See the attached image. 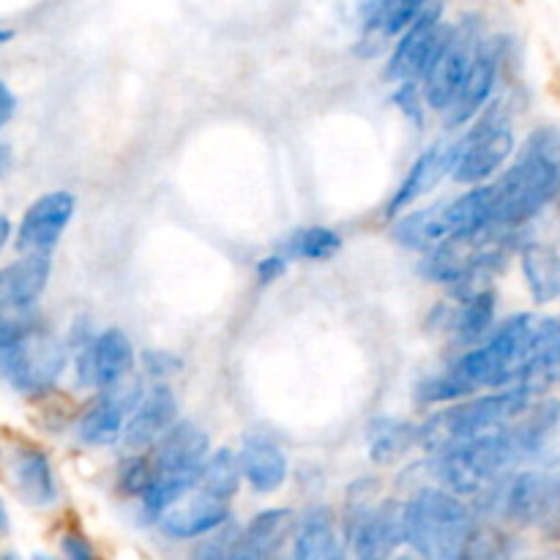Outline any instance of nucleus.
<instances>
[{
    "label": "nucleus",
    "instance_id": "nucleus-21",
    "mask_svg": "<svg viewBox=\"0 0 560 560\" xmlns=\"http://www.w3.org/2000/svg\"><path fill=\"white\" fill-rule=\"evenodd\" d=\"M345 530L331 506L304 509L295 520L293 534V556L299 560H334L345 552Z\"/></svg>",
    "mask_w": 560,
    "mask_h": 560
},
{
    "label": "nucleus",
    "instance_id": "nucleus-15",
    "mask_svg": "<svg viewBox=\"0 0 560 560\" xmlns=\"http://www.w3.org/2000/svg\"><path fill=\"white\" fill-rule=\"evenodd\" d=\"M512 386L528 388L539 397L547 388L560 386V315L536 320L534 337L514 372Z\"/></svg>",
    "mask_w": 560,
    "mask_h": 560
},
{
    "label": "nucleus",
    "instance_id": "nucleus-28",
    "mask_svg": "<svg viewBox=\"0 0 560 560\" xmlns=\"http://www.w3.org/2000/svg\"><path fill=\"white\" fill-rule=\"evenodd\" d=\"M366 438H370V457L377 465H392L419 446V427L402 419H377L372 421Z\"/></svg>",
    "mask_w": 560,
    "mask_h": 560
},
{
    "label": "nucleus",
    "instance_id": "nucleus-11",
    "mask_svg": "<svg viewBox=\"0 0 560 560\" xmlns=\"http://www.w3.org/2000/svg\"><path fill=\"white\" fill-rule=\"evenodd\" d=\"M476 47H479L476 33L465 31V27H452L446 44L421 80V98H424L427 107L438 109L441 115L446 113V107L454 102L459 85H463L465 74H468Z\"/></svg>",
    "mask_w": 560,
    "mask_h": 560
},
{
    "label": "nucleus",
    "instance_id": "nucleus-17",
    "mask_svg": "<svg viewBox=\"0 0 560 560\" xmlns=\"http://www.w3.org/2000/svg\"><path fill=\"white\" fill-rule=\"evenodd\" d=\"M142 392L137 388H126V383L120 386L107 388L102 392V397L93 399L85 410H82L80 421H77V435L88 446H113V443L124 441L126 421H129L131 410L140 402Z\"/></svg>",
    "mask_w": 560,
    "mask_h": 560
},
{
    "label": "nucleus",
    "instance_id": "nucleus-18",
    "mask_svg": "<svg viewBox=\"0 0 560 560\" xmlns=\"http://www.w3.org/2000/svg\"><path fill=\"white\" fill-rule=\"evenodd\" d=\"M230 501H219V498L206 495L195 487L189 495L180 498L178 503L167 509L162 517L156 520L159 530L170 539H202V536L213 534L217 528H222L224 523H230Z\"/></svg>",
    "mask_w": 560,
    "mask_h": 560
},
{
    "label": "nucleus",
    "instance_id": "nucleus-40",
    "mask_svg": "<svg viewBox=\"0 0 560 560\" xmlns=\"http://www.w3.org/2000/svg\"><path fill=\"white\" fill-rule=\"evenodd\" d=\"M11 167V148L9 145H0V175Z\"/></svg>",
    "mask_w": 560,
    "mask_h": 560
},
{
    "label": "nucleus",
    "instance_id": "nucleus-29",
    "mask_svg": "<svg viewBox=\"0 0 560 560\" xmlns=\"http://www.w3.org/2000/svg\"><path fill=\"white\" fill-rule=\"evenodd\" d=\"M241 485H244V474H241L238 452L219 448V452L208 454L200 476H197V490L219 498V501H233L238 495Z\"/></svg>",
    "mask_w": 560,
    "mask_h": 560
},
{
    "label": "nucleus",
    "instance_id": "nucleus-26",
    "mask_svg": "<svg viewBox=\"0 0 560 560\" xmlns=\"http://www.w3.org/2000/svg\"><path fill=\"white\" fill-rule=\"evenodd\" d=\"M9 468L16 492L27 503H33V506H49V503H55L58 487H55V474L47 454L38 452V448H16Z\"/></svg>",
    "mask_w": 560,
    "mask_h": 560
},
{
    "label": "nucleus",
    "instance_id": "nucleus-22",
    "mask_svg": "<svg viewBox=\"0 0 560 560\" xmlns=\"http://www.w3.org/2000/svg\"><path fill=\"white\" fill-rule=\"evenodd\" d=\"M448 173H452V145L435 142V145H430L427 151H421L419 159L413 162V167L408 170V175H405L402 184H399V189L394 191V197L388 200L386 217L397 219L399 213L416 208V202H419L421 197L430 195Z\"/></svg>",
    "mask_w": 560,
    "mask_h": 560
},
{
    "label": "nucleus",
    "instance_id": "nucleus-2",
    "mask_svg": "<svg viewBox=\"0 0 560 560\" xmlns=\"http://www.w3.org/2000/svg\"><path fill=\"white\" fill-rule=\"evenodd\" d=\"M498 228H525L560 197V129L539 126L523 151L490 180Z\"/></svg>",
    "mask_w": 560,
    "mask_h": 560
},
{
    "label": "nucleus",
    "instance_id": "nucleus-39",
    "mask_svg": "<svg viewBox=\"0 0 560 560\" xmlns=\"http://www.w3.org/2000/svg\"><path fill=\"white\" fill-rule=\"evenodd\" d=\"M11 233H14V230H11V222L5 217H0V252H3L5 244H9Z\"/></svg>",
    "mask_w": 560,
    "mask_h": 560
},
{
    "label": "nucleus",
    "instance_id": "nucleus-14",
    "mask_svg": "<svg viewBox=\"0 0 560 560\" xmlns=\"http://www.w3.org/2000/svg\"><path fill=\"white\" fill-rule=\"evenodd\" d=\"M135 361L137 355L131 339L120 328H107V331L88 339L77 370H80V381L85 386L107 392V388L126 383L129 372L135 370Z\"/></svg>",
    "mask_w": 560,
    "mask_h": 560
},
{
    "label": "nucleus",
    "instance_id": "nucleus-10",
    "mask_svg": "<svg viewBox=\"0 0 560 560\" xmlns=\"http://www.w3.org/2000/svg\"><path fill=\"white\" fill-rule=\"evenodd\" d=\"M452 25L443 22V5L432 3L430 9L421 11L405 31L397 33V47L386 63V77L397 85H410V82L424 80L427 69L438 58L441 47L446 44Z\"/></svg>",
    "mask_w": 560,
    "mask_h": 560
},
{
    "label": "nucleus",
    "instance_id": "nucleus-37",
    "mask_svg": "<svg viewBox=\"0 0 560 560\" xmlns=\"http://www.w3.org/2000/svg\"><path fill=\"white\" fill-rule=\"evenodd\" d=\"M60 550H63V556L71 558V560L93 558L91 545H88L85 536H80V534H66L63 541H60Z\"/></svg>",
    "mask_w": 560,
    "mask_h": 560
},
{
    "label": "nucleus",
    "instance_id": "nucleus-34",
    "mask_svg": "<svg viewBox=\"0 0 560 560\" xmlns=\"http://www.w3.org/2000/svg\"><path fill=\"white\" fill-rule=\"evenodd\" d=\"M25 323L27 320H20V317H11L9 312L0 310V364H3L5 355L11 353V348L16 345V339L22 337V331H25Z\"/></svg>",
    "mask_w": 560,
    "mask_h": 560
},
{
    "label": "nucleus",
    "instance_id": "nucleus-8",
    "mask_svg": "<svg viewBox=\"0 0 560 560\" xmlns=\"http://www.w3.org/2000/svg\"><path fill=\"white\" fill-rule=\"evenodd\" d=\"M375 481H359L350 490V503L345 509L342 530L345 545L361 560H381L394 556L405 545V523L402 503L372 501Z\"/></svg>",
    "mask_w": 560,
    "mask_h": 560
},
{
    "label": "nucleus",
    "instance_id": "nucleus-3",
    "mask_svg": "<svg viewBox=\"0 0 560 560\" xmlns=\"http://www.w3.org/2000/svg\"><path fill=\"white\" fill-rule=\"evenodd\" d=\"M405 545L421 558L454 560L470 556L479 517L463 495L446 487H424L402 503Z\"/></svg>",
    "mask_w": 560,
    "mask_h": 560
},
{
    "label": "nucleus",
    "instance_id": "nucleus-42",
    "mask_svg": "<svg viewBox=\"0 0 560 560\" xmlns=\"http://www.w3.org/2000/svg\"><path fill=\"white\" fill-rule=\"evenodd\" d=\"M0 525H3V512H0Z\"/></svg>",
    "mask_w": 560,
    "mask_h": 560
},
{
    "label": "nucleus",
    "instance_id": "nucleus-41",
    "mask_svg": "<svg viewBox=\"0 0 560 560\" xmlns=\"http://www.w3.org/2000/svg\"><path fill=\"white\" fill-rule=\"evenodd\" d=\"M11 36H14V33H11V31H5V27H0V44H5V42H9Z\"/></svg>",
    "mask_w": 560,
    "mask_h": 560
},
{
    "label": "nucleus",
    "instance_id": "nucleus-33",
    "mask_svg": "<svg viewBox=\"0 0 560 560\" xmlns=\"http://www.w3.org/2000/svg\"><path fill=\"white\" fill-rule=\"evenodd\" d=\"M432 3H435V0H394L386 20V36H397L399 31H405V27H408L421 11L430 9Z\"/></svg>",
    "mask_w": 560,
    "mask_h": 560
},
{
    "label": "nucleus",
    "instance_id": "nucleus-30",
    "mask_svg": "<svg viewBox=\"0 0 560 560\" xmlns=\"http://www.w3.org/2000/svg\"><path fill=\"white\" fill-rule=\"evenodd\" d=\"M345 241L337 230L331 228H301L295 233H290V238L284 241L282 252L295 260H331L342 252Z\"/></svg>",
    "mask_w": 560,
    "mask_h": 560
},
{
    "label": "nucleus",
    "instance_id": "nucleus-25",
    "mask_svg": "<svg viewBox=\"0 0 560 560\" xmlns=\"http://www.w3.org/2000/svg\"><path fill=\"white\" fill-rule=\"evenodd\" d=\"M52 260L49 255H22L0 271V310L22 312L36 304L47 290Z\"/></svg>",
    "mask_w": 560,
    "mask_h": 560
},
{
    "label": "nucleus",
    "instance_id": "nucleus-19",
    "mask_svg": "<svg viewBox=\"0 0 560 560\" xmlns=\"http://www.w3.org/2000/svg\"><path fill=\"white\" fill-rule=\"evenodd\" d=\"M175 416H178V397L167 383H156L131 410L124 430V446L131 452H148L175 424Z\"/></svg>",
    "mask_w": 560,
    "mask_h": 560
},
{
    "label": "nucleus",
    "instance_id": "nucleus-31",
    "mask_svg": "<svg viewBox=\"0 0 560 560\" xmlns=\"http://www.w3.org/2000/svg\"><path fill=\"white\" fill-rule=\"evenodd\" d=\"M156 479V468H153V459L145 457L142 452H135V457L126 459L118 470V487L126 495L142 498L148 492V487Z\"/></svg>",
    "mask_w": 560,
    "mask_h": 560
},
{
    "label": "nucleus",
    "instance_id": "nucleus-13",
    "mask_svg": "<svg viewBox=\"0 0 560 560\" xmlns=\"http://www.w3.org/2000/svg\"><path fill=\"white\" fill-rule=\"evenodd\" d=\"M459 299L452 304H441L435 310L438 328L448 334L457 345L470 348L490 337L495 328L498 315V295L492 288H479V284H459Z\"/></svg>",
    "mask_w": 560,
    "mask_h": 560
},
{
    "label": "nucleus",
    "instance_id": "nucleus-23",
    "mask_svg": "<svg viewBox=\"0 0 560 560\" xmlns=\"http://www.w3.org/2000/svg\"><path fill=\"white\" fill-rule=\"evenodd\" d=\"M295 514L290 509H266L241 528L233 558L266 560L279 556L295 534Z\"/></svg>",
    "mask_w": 560,
    "mask_h": 560
},
{
    "label": "nucleus",
    "instance_id": "nucleus-1",
    "mask_svg": "<svg viewBox=\"0 0 560 560\" xmlns=\"http://www.w3.org/2000/svg\"><path fill=\"white\" fill-rule=\"evenodd\" d=\"M536 320L539 317L528 315V312L503 320L501 326L492 328L490 337L465 348V353L457 355L446 370L424 377L416 386V399L421 405L438 408V405L474 397L485 388H509L520 361H523L525 348L534 337Z\"/></svg>",
    "mask_w": 560,
    "mask_h": 560
},
{
    "label": "nucleus",
    "instance_id": "nucleus-32",
    "mask_svg": "<svg viewBox=\"0 0 560 560\" xmlns=\"http://www.w3.org/2000/svg\"><path fill=\"white\" fill-rule=\"evenodd\" d=\"M392 3L394 0H359V20L366 38L386 36V20Z\"/></svg>",
    "mask_w": 560,
    "mask_h": 560
},
{
    "label": "nucleus",
    "instance_id": "nucleus-38",
    "mask_svg": "<svg viewBox=\"0 0 560 560\" xmlns=\"http://www.w3.org/2000/svg\"><path fill=\"white\" fill-rule=\"evenodd\" d=\"M14 109H16L14 93L9 91V85H5V82H0V129L9 124L11 115H14Z\"/></svg>",
    "mask_w": 560,
    "mask_h": 560
},
{
    "label": "nucleus",
    "instance_id": "nucleus-27",
    "mask_svg": "<svg viewBox=\"0 0 560 560\" xmlns=\"http://www.w3.org/2000/svg\"><path fill=\"white\" fill-rule=\"evenodd\" d=\"M525 288L536 304L560 301V252L550 244H528L520 252Z\"/></svg>",
    "mask_w": 560,
    "mask_h": 560
},
{
    "label": "nucleus",
    "instance_id": "nucleus-7",
    "mask_svg": "<svg viewBox=\"0 0 560 560\" xmlns=\"http://www.w3.org/2000/svg\"><path fill=\"white\" fill-rule=\"evenodd\" d=\"M463 140L452 145V178L463 186L490 184L517 153L514 126L501 109H487L470 120Z\"/></svg>",
    "mask_w": 560,
    "mask_h": 560
},
{
    "label": "nucleus",
    "instance_id": "nucleus-4",
    "mask_svg": "<svg viewBox=\"0 0 560 560\" xmlns=\"http://www.w3.org/2000/svg\"><path fill=\"white\" fill-rule=\"evenodd\" d=\"M539 394L528 388H492L490 394H474V397L448 402V408L435 410L424 424L419 427V446L424 452L438 454L454 443L470 441V438L487 435L517 421Z\"/></svg>",
    "mask_w": 560,
    "mask_h": 560
},
{
    "label": "nucleus",
    "instance_id": "nucleus-16",
    "mask_svg": "<svg viewBox=\"0 0 560 560\" xmlns=\"http://www.w3.org/2000/svg\"><path fill=\"white\" fill-rule=\"evenodd\" d=\"M498 74H501V55H498V44L481 42L476 47L474 60H470V69L465 74L463 85H459L457 96L448 104L443 118L448 126H465L474 118H479L485 113L487 102L492 98L498 85Z\"/></svg>",
    "mask_w": 560,
    "mask_h": 560
},
{
    "label": "nucleus",
    "instance_id": "nucleus-5",
    "mask_svg": "<svg viewBox=\"0 0 560 560\" xmlns=\"http://www.w3.org/2000/svg\"><path fill=\"white\" fill-rule=\"evenodd\" d=\"M479 501L495 517L560 541V459L501 476L481 492Z\"/></svg>",
    "mask_w": 560,
    "mask_h": 560
},
{
    "label": "nucleus",
    "instance_id": "nucleus-12",
    "mask_svg": "<svg viewBox=\"0 0 560 560\" xmlns=\"http://www.w3.org/2000/svg\"><path fill=\"white\" fill-rule=\"evenodd\" d=\"M74 211L77 197L66 189H55L38 197L16 228V252H22V255H52L69 222L74 219Z\"/></svg>",
    "mask_w": 560,
    "mask_h": 560
},
{
    "label": "nucleus",
    "instance_id": "nucleus-35",
    "mask_svg": "<svg viewBox=\"0 0 560 560\" xmlns=\"http://www.w3.org/2000/svg\"><path fill=\"white\" fill-rule=\"evenodd\" d=\"M288 260L290 257L284 255V252H273V255L262 257V260L255 266L257 282L271 284V282H277V279H282L284 271H288Z\"/></svg>",
    "mask_w": 560,
    "mask_h": 560
},
{
    "label": "nucleus",
    "instance_id": "nucleus-9",
    "mask_svg": "<svg viewBox=\"0 0 560 560\" xmlns=\"http://www.w3.org/2000/svg\"><path fill=\"white\" fill-rule=\"evenodd\" d=\"M66 370V348L52 331L38 323H25L11 353L0 364V375L22 394H44Z\"/></svg>",
    "mask_w": 560,
    "mask_h": 560
},
{
    "label": "nucleus",
    "instance_id": "nucleus-36",
    "mask_svg": "<svg viewBox=\"0 0 560 560\" xmlns=\"http://www.w3.org/2000/svg\"><path fill=\"white\" fill-rule=\"evenodd\" d=\"M142 361H145V372L153 377H167L180 370V361L173 353H164V350H151V353L142 355Z\"/></svg>",
    "mask_w": 560,
    "mask_h": 560
},
{
    "label": "nucleus",
    "instance_id": "nucleus-20",
    "mask_svg": "<svg viewBox=\"0 0 560 560\" xmlns=\"http://www.w3.org/2000/svg\"><path fill=\"white\" fill-rule=\"evenodd\" d=\"M452 235H457V217H454L452 200L430 208H410V211L399 213L392 228V238L402 249L421 252V255L435 249Z\"/></svg>",
    "mask_w": 560,
    "mask_h": 560
},
{
    "label": "nucleus",
    "instance_id": "nucleus-6",
    "mask_svg": "<svg viewBox=\"0 0 560 560\" xmlns=\"http://www.w3.org/2000/svg\"><path fill=\"white\" fill-rule=\"evenodd\" d=\"M514 228H492L476 230V233L452 235L448 241L438 244L435 249L424 252L419 262L421 277L446 288L459 284H474L481 273L495 271L512 246Z\"/></svg>",
    "mask_w": 560,
    "mask_h": 560
},
{
    "label": "nucleus",
    "instance_id": "nucleus-24",
    "mask_svg": "<svg viewBox=\"0 0 560 560\" xmlns=\"http://www.w3.org/2000/svg\"><path fill=\"white\" fill-rule=\"evenodd\" d=\"M238 463L244 481L257 495H271V492L282 490L288 481V457H284L282 446L266 435L244 438L238 448Z\"/></svg>",
    "mask_w": 560,
    "mask_h": 560
}]
</instances>
